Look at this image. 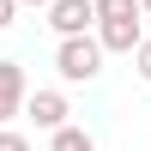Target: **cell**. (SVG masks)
<instances>
[{
	"label": "cell",
	"instance_id": "cell-1",
	"mask_svg": "<svg viewBox=\"0 0 151 151\" xmlns=\"http://www.w3.org/2000/svg\"><path fill=\"white\" fill-rule=\"evenodd\" d=\"M103 36H91V30H79V36H60L55 42V73L67 85H91L97 73H103Z\"/></svg>",
	"mask_w": 151,
	"mask_h": 151
},
{
	"label": "cell",
	"instance_id": "cell-2",
	"mask_svg": "<svg viewBox=\"0 0 151 151\" xmlns=\"http://www.w3.org/2000/svg\"><path fill=\"white\" fill-rule=\"evenodd\" d=\"M48 30L55 36H79V30H91L97 24V0H48Z\"/></svg>",
	"mask_w": 151,
	"mask_h": 151
},
{
	"label": "cell",
	"instance_id": "cell-3",
	"mask_svg": "<svg viewBox=\"0 0 151 151\" xmlns=\"http://www.w3.org/2000/svg\"><path fill=\"white\" fill-rule=\"evenodd\" d=\"M30 103V79H24V60H0V127L12 115H24Z\"/></svg>",
	"mask_w": 151,
	"mask_h": 151
},
{
	"label": "cell",
	"instance_id": "cell-4",
	"mask_svg": "<svg viewBox=\"0 0 151 151\" xmlns=\"http://www.w3.org/2000/svg\"><path fill=\"white\" fill-rule=\"evenodd\" d=\"M139 18H145V12H139ZM139 18H97V36H103L109 55H133V48L145 42V24Z\"/></svg>",
	"mask_w": 151,
	"mask_h": 151
},
{
	"label": "cell",
	"instance_id": "cell-5",
	"mask_svg": "<svg viewBox=\"0 0 151 151\" xmlns=\"http://www.w3.org/2000/svg\"><path fill=\"white\" fill-rule=\"evenodd\" d=\"M24 115H30L42 133H55V127H67V115H73V109H67V97H60V91H30Z\"/></svg>",
	"mask_w": 151,
	"mask_h": 151
},
{
	"label": "cell",
	"instance_id": "cell-6",
	"mask_svg": "<svg viewBox=\"0 0 151 151\" xmlns=\"http://www.w3.org/2000/svg\"><path fill=\"white\" fill-rule=\"evenodd\" d=\"M48 151H97V139H91L85 127H73V121H67V127L48 133Z\"/></svg>",
	"mask_w": 151,
	"mask_h": 151
},
{
	"label": "cell",
	"instance_id": "cell-7",
	"mask_svg": "<svg viewBox=\"0 0 151 151\" xmlns=\"http://www.w3.org/2000/svg\"><path fill=\"white\" fill-rule=\"evenodd\" d=\"M145 0H97V18H139Z\"/></svg>",
	"mask_w": 151,
	"mask_h": 151
},
{
	"label": "cell",
	"instance_id": "cell-8",
	"mask_svg": "<svg viewBox=\"0 0 151 151\" xmlns=\"http://www.w3.org/2000/svg\"><path fill=\"white\" fill-rule=\"evenodd\" d=\"M133 67H139V79L151 85V36H145V42H139V48H133Z\"/></svg>",
	"mask_w": 151,
	"mask_h": 151
},
{
	"label": "cell",
	"instance_id": "cell-9",
	"mask_svg": "<svg viewBox=\"0 0 151 151\" xmlns=\"http://www.w3.org/2000/svg\"><path fill=\"white\" fill-rule=\"evenodd\" d=\"M0 151H30V139H24V133H12V127H0Z\"/></svg>",
	"mask_w": 151,
	"mask_h": 151
},
{
	"label": "cell",
	"instance_id": "cell-10",
	"mask_svg": "<svg viewBox=\"0 0 151 151\" xmlns=\"http://www.w3.org/2000/svg\"><path fill=\"white\" fill-rule=\"evenodd\" d=\"M18 6H24V0H0V30L12 24V12H18Z\"/></svg>",
	"mask_w": 151,
	"mask_h": 151
},
{
	"label": "cell",
	"instance_id": "cell-11",
	"mask_svg": "<svg viewBox=\"0 0 151 151\" xmlns=\"http://www.w3.org/2000/svg\"><path fill=\"white\" fill-rule=\"evenodd\" d=\"M24 6H48V0H24Z\"/></svg>",
	"mask_w": 151,
	"mask_h": 151
},
{
	"label": "cell",
	"instance_id": "cell-12",
	"mask_svg": "<svg viewBox=\"0 0 151 151\" xmlns=\"http://www.w3.org/2000/svg\"><path fill=\"white\" fill-rule=\"evenodd\" d=\"M145 12H151V0H145Z\"/></svg>",
	"mask_w": 151,
	"mask_h": 151
}]
</instances>
